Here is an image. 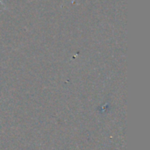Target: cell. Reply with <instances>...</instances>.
Here are the masks:
<instances>
[{
    "instance_id": "6da1fadb",
    "label": "cell",
    "mask_w": 150,
    "mask_h": 150,
    "mask_svg": "<svg viewBox=\"0 0 150 150\" xmlns=\"http://www.w3.org/2000/svg\"><path fill=\"white\" fill-rule=\"evenodd\" d=\"M0 3H1V4H3V5H4V3H3V2H2V1H1V0H0Z\"/></svg>"
}]
</instances>
